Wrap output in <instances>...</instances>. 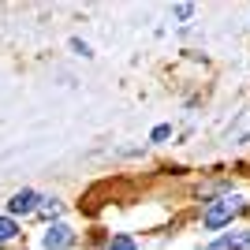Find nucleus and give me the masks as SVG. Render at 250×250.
Wrapping results in <instances>:
<instances>
[{"label":"nucleus","instance_id":"obj_1","mask_svg":"<svg viewBox=\"0 0 250 250\" xmlns=\"http://www.w3.org/2000/svg\"><path fill=\"white\" fill-rule=\"evenodd\" d=\"M239 209H243V198H239V194H228V198L213 202V206H209V213H206V228H224V224H228Z\"/></svg>","mask_w":250,"mask_h":250},{"label":"nucleus","instance_id":"obj_2","mask_svg":"<svg viewBox=\"0 0 250 250\" xmlns=\"http://www.w3.org/2000/svg\"><path fill=\"white\" fill-rule=\"evenodd\" d=\"M42 243H45V250H63L67 243H75V228L71 224H49Z\"/></svg>","mask_w":250,"mask_h":250},{"label":"nucleus","instance_id":"obj_3","mask_svg":"<svg viewBox=\"0 0 250 250\" xmlns=\"http://www.w3.org/2000/svg\"><path fill=\"white\" fill-rule=\"evenodd\" d=\"M38 206H42V194H38V190H19V194H11L8 213L11 217H22V213H34Z\"/></svg>","mask_w":250,"mask_h":250},{"label":"nucleus","instance_id":"obj_4","mask_svg":"<svg viewBox=\"0 0 250 250\" xmlns=\"http://www.w3.org/2000/svg\"><path fill=\"white\" fill-rule=\"evenodd\" d=\"M209 250H250V231H231V235L217 239Z\"/></svg>","mask_w":250,"mask_h":250},{"label":"nucleus","instance_id":"obj_5","mask_svg":"<svg viewBox=\"0 0 250 250\" xmlns=\"http://www.w3.org/2000/svg\"><path fill=\"white\" fill-rule=\"evenodd\" d=\"M104 250H138V247H135V239H131V235H116Z\"/></svg>","mask_w":250,"mask_h":250},{"label":"nucleus","instance_id":"obj_6","mask_svg":"<svg viewBox=\"0 0 250 250\" xmlns=\"http://www.w3.org/2000/svg\"><path fill=\"white\" fill-rule=\"evenodd\" d=\"M11 235H15V220H11V217H0V243L11 239Z\"/></svg>","mask_w":250,"mask_h":250},{"label":"nucleus","instance_id":"obj_7","mask_svg":"<svg viewBox=\"0 0 250 250\" xmlns=\"http://www.w3.org/2000/svg\"><path fill=\"white\" fill-rule=\"evenodd\" d=\"M168 138V127H153V142H165Z\"/></svg>","mask_w":250,"mask_h":250}]
</instances>
